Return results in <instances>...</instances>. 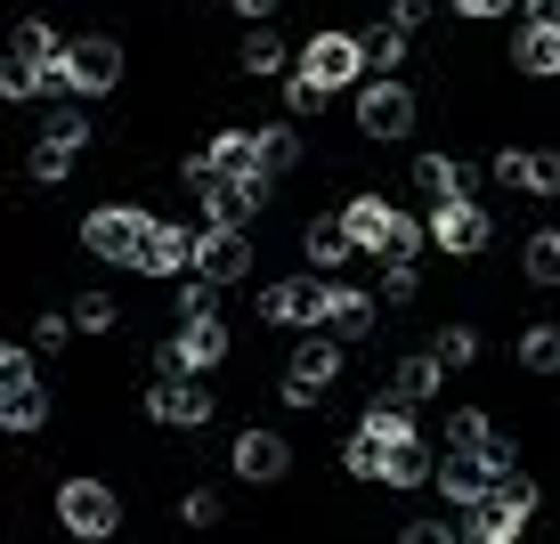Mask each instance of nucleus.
<instances>
[{
  "label": "nucleus",
  "instance_id": "obj_11",
  "mask_svg": "<svg viewBox=\"0 0 560 544\" xmlns=\"http://www.w3.org/2000/svg\"><path fill=\"white\" fill-rule=\"evenodd\" d=\"M488 171H495V187H520V196H560V154H552V147H545V154L504 147Z\"/></svg>",
  "mask_w": 560,
  "mask_h": 544
},
{
  "label": "nucleus",
  "instance_id": "obj_27",
  "mask_svg": "<svg viewBox=\"0 0 560 544\" xmlns=\"http://www.w3.org/2000/svg\"><path fill=\"white\" fill-rule=\"evenodd\" d=\"M520 277L528 285H560V228H536V236L520 244Z\"/></svg>",
  "mask_w": 560,
  "mask_h": 544
},
{
  "label": "nucleus",
  "instance_id": "obj_19",
  "mask_svg": "<svg viewBox=\"0 0 560 544\" xmlns=\"http://www.w3.org/2000/svg\"><path fill=\"white\" fill-rule=\"evenodd\" d=\"M439 382H447V366H439V349H415V358H398L390 391L407 398V406H431V398H439Z\"/></svg>",
  "mask_w": 560,
  "mask_h": 544
},
{
  "label": "nucleus",
  "instance_id": "obj_28",
  "mask_svg": "<svg viewBox=\"0 0 560 544\" xmlns=\"http://www.w3.org/2000/svg\"><path fill=\"white\" fill-rule=\"evenodd\" d=\"M447 447H455V455H495V423L471 415V406H455V415H447Z\"/></svg>",
  "mask_w": 560,
  "mask_h": 544
},
{
  "label": "nucleus",
  "instance_id": "obj_8",
  "mask_svg": "<svg viewBox=\"0 0 560 544\" xmlns=\"http://www.w3.org/2000/svg\"><path fill=\"white\" fill-rule=\"evenodd\" d=\"M317 90H358V73H365V42H350V33H317V42L301 49V66Z\"/></svg>",
  "mask_w": 560,
  "mask_h": 544
},
{
  "label": "nucleus",
  "instance_id": "obj_9",
  "mask_svg": "<svg viewBox=\"0 0 560 544\" xmlns=\"http://www.w3.org/2000/svg\"><path fill=\"white\" fill-rule=\"evenodd\" d=\"M203 163H211V180H244V187H260V180H268V163H260V130H211Z\"/></svg>",
  "mask_w": 560,
  "mask_h": 544
},
{
  "label": "nucleus",
  "instance_id": "obj_25",
  "mask_svg": "<svg viewBox=\"0 0 560 544\" xmlns=\"http://www.w3.org/2000/svg\"><path fill=\"white\" fill-rule=\"evenodd\" d=\"M308 261H317V268H341V261H350V252H358V236H350V220H308Z\"/></svg>",
  "mask_w": 560,
  "mask_h": 544
},
{
  "label": "nucleus",
  "instance_id": "obj_32",
  "mask_svg": "<svg viewBox=\"0 0 560 544\" xmlns=\"http://www.w3.org/2000/svg\"><path fill=\"white\" fill-rule=\"evenodd\" d=\"M520 366L528 374H560V325H520Z\"/></svg>",
  "mask_w": 560,
  "mask_h": 544
},
{
  "label": "nucleus",
  "instance_id": "obj_21",
  "mask_svg": "<svg viewBox=\"0 0 560 544\" xmlns=\"http://www.w3.org/2000/svg\"><path fill=\"white\" fill-rule=\"evenodd\" d=\"M512 66L520 73H560V16H552V25H520Z\"/></svg>",
  "mask_w": 560,
  "mask_h": 544
},
{
  "label": "nucleus",
  "instance_id": "obj_5",
  "mask_svg": "<svg viewBox=\"0 0 560 544\" xmlns=\"http://www.w3.org/2000/svg\"><path fill=\"white\" fill-rule=\"evenodd\" d=\"M228 358V325L220 317H179V334L154 349V374H211Z\"/></svg>",
  "mask_w": 560,
  "mask_h": 544
},
{
  "label": "nucleus",
  "instance_id": "obj_47",
  "mask_svg": "<svg viewBox=\"0 0 560 544\" xmlns=\"http://www.w3.org/2000/svg\"><path fill=\"white\" fill-rule=\"evenodd\" d=\"M463 529H455V520H407V536H398V544H455Z\"/></svg>",
  "mask_w": 560,
  "mask_h": 544
},
{
  "label": "nucleus",
  "instance_id": "obj_20",
  "mask_svg": "<svg viewBox=\"0 0 560 544\" xmlns=\"http://www.w3.org/2000/svg\"><path fill=\"white\" fill-rule=\"evenodd\" d=\"M341 220H350L358 252H374V261H382V244H390V220H398V211L382 204V196H350V211H341Z\"/></svg>",
  "mask_w": 560,
  "mask_h": 544
},
{
  "label": "nucleus",
  "instance_id": "obj_26",
  "mask_svg": "<svg viewBox=\"0 0 560 544\" xmlns=\"http://www.w3.org/2000/svg\"><path fill=\"white\" fill-rule=\"evenodd\" d=\"M365 431H374V439H390V447H415V406L407 398H374V406H365Z\"/></svg>",
  "mask_w": 560,
  "mask_h": 544
},
{
  "label": "nucleus",
  "instance_id": "obj_42",
  "mask_svg": "<svg viewBox=\"0 0 560 544\" xmlns=\"http://www.w3.org/2000/svg\"><path fill=\"white\" fill-rule=\"evenodd\" d=\"M42 130H49V139H66V147H82V139H90V114H82V106H57Z\"/></svg>",
  "mask_w": 560,
  "mask_h": 544
},
{
  "label": "nucleus",
  "instance_id": "obj_2",
  "mask_svg": "<svg viewBox=\"0 0 560 544\" xmlns=\"http://www.w3.org/2000/svg\"><path fill=\"white\" fill-rule=\"evenodd\" d=\"M57 90H73V99H98V90L122 82V49L106 42V33H82V42H66V57L49 66Z\"/></svg>",
  "mask_w": 560,
  "mask_h": 544
},
{
  "label": "nucleus",
  "instance_id": "obj_35",
  "mask_svg": "<svg viewBox=\"0 0 560 544\" xmlns=\"http://www.w3.org/2000/svg\"><path fill=\"white\" fill-rule=\"evenodd\" d=\"M365 66H374V73L407 66V25H374V33H365Z\"/></svg>",
  "mask_w": 560,
  "mask_h": 544
},
{
  "label": "nucleus",
  "instance_id": "obj_49",
  "mask_svg": "<svg viewBox=\"0 0 560 544\" xmlns=\"http://www.w3.org/2000/svg\"><path fill=\"white\" fill-rule=\"evenodd\" d=\"M66 334H82V325H66V317H33V349H66Z\"/></svg>",
  "mask_w": 560,
  "mask_h": 544
},
{
  "label": "nucleus",
  "instance_id": "obj_7",
  "mask_svg": "<svg viewBox=\"0 0 560 544\" xmlns=\"http://www.w3.org/2000/svg\"><path fill=\"white\" fill-rule=\"evenodd\" d=\"M147 415H154V423H171V431H203V423H211V391H203V374H154Z\"/></svg>",
  "mask_w": 560,
  "mask_h": 544
},
{
  "label": "nucleus",
  "instance_id": "obj_1",
  "mask_svg": "<svg viewBox=\"0 0 560 544\" xmlns=\"http://www.w3.org/2000/svg\"><path fill=\"white\" fill-rule=\"evenodd\" d=\"M147 236H154V220L139 204H98L82 220V252H90V261H106V268H139Z\"/></svg>",
  "mask_w": 560,
  "mask_h": 544
},
{
  "label": "nucleus",
  "instance_id": "obj_16",
  "mask_svg": "<svg viewBox=\"0 0 560 544\" xmlns=\"http://www.w3.org/2000/svg\"><path fill=\"white\" fill-rule=\"evenodd\" d=\"M196 236L203 228H163L154 220V236L139 252V277H187V268H196Z\"/></svg>",
  "mask_w": 560,
  "mask_h": 544
},
{
  "label": "nucleus",
  "instance_id": "obj_30",
  "mask_svg": "<svg viewBox=\"0 0 560 544\" xmlns=\"http://www.w3.org/2000/svg\"><path fill=\"white\" fill-rule=\"evenodd\" d=\"M260 163H268V180L301 171V130H293V123H268V130H260Z\"/></svg>",
  "mask_w": 560,
  "mask_h": 544
},
{
  "label": "nucleus",
  "instance_id": "obj_33",
  "mask_svg": "<svg viewBox=\"0 0 560 544\" xmlns=\"http://www.w3.org/2000/svg\"><path fill=\"white\" fill-rule=\"evenodd\" d=\"M73 154H82V147H66V139H49V130H42V139H33V154H25V171H33L42 187H57V180L73 171Z\"/></svg>",
  "mask_w": 560,
  "mask_h": 544
},
{
  "label": "nucleus",
  "instance_id": "obj_23",
  "mask_svg": "<svg viewBox=\"0 0 560 544\" xmlns=\"http://www.w3.org/2000/svg\"><path fill=\"white\" fill-rule=\"evenodd\" d=\"M0 423H9L16 439H33L49 423V398H42V382H16V391H0Z\"/></svg>",
  "mask_w": 560,
  "mask_h": 544
},
{
  "label": "nucleus",
  "instance_id": "obj_45",
  "mask_svg": "<svg viewBox=\"0 0 560 544\" xmlns=\"http://www.w3.org/2000/svg\"><path fill=\"white\" fill-rule=\"evenodd\" d=\"M179 520H187V529H211V520H220V496H211V488H187Z\"/></svg>",
  "mask_w": 560,
  "mask_h": 544
},
{
  "label": "nucleus",
  "instance_id": "obj_3",
  "mask_svg": "<svg viewBox=\"0 0 560 544\" xmlns=\"http://www.w3.org/2000/svg\"><path fill=\"white\" fill-rule=\"evenodd\" d=\"M57 520H66V536L106 544L114 529H122V504H114L106 479H66V488H57Z\"/></svg>",
  "mask_w": 560,
  "mask_h": 544
},
{
  "label": "nucleus",
  "instance_id": "obj_34",
  "mask_svg": "<svg viewBox=\"0 0 560 544\" xmlns=\"http://www.w3.org/2000/svg\"><path fill=\"white\" fill-rule=\"evenodd\" d=\"M42 90H57V82H49V66H25V57H9V66H0V99H9V106L42 99Z\"/></svg>",
  "mask_w": 560,
  "mask_h": 544
},
{
  "label": "nucleus",
  "instance_id": "obj_10",
  "mask_svg": "<svg viewBox=\"0 0 560 544\" xmlns=\"http://www.w3.org/2000/svg\"><path fill=\"white\" fill-rule=\"evenodd\" d=\"M260 317L268 325H325V285L317 277H277L260 293Z\"/></svg>",
  "mask_w": 560,
  "mask_h": 544
},
{
  "label": "nucleus",
  "instance_id": "obj_14",
  "mask_svg": "<svg viewBox=\"0 0 560 544\" xmlns=\"http://www.w3.org/2000/svg\"><path fill=\"white\" fill-rule=\"evenodd\" d=\"M196 268L211 285H236L244 268H253V244H244V228H203L196 236Z\"/></svg>",
  "mask_w": 560,
  "mask_h": 544
},
{
  "label": "nucleus",
  "instance_id": "obj_18",
  "mask_svg": "<svg viewBox=\"0 0 560 544\" xmlns=\"http://www.w3.org/2000/svg\"><path fill=\"white\" fill-rule=\"evenodd\" d=\"M228 463H236V472H244V479H253V488H260V479H284V463H293V447H284L277 431H244L236 447H228Z\"/></svg>",
  "mask_w": 560,
  "mask_h": 544
},
{
  "label": "nucleus",
  "instance_id": "obj_29",
  "mask_svg": "<svg viewBox=\"0 0 560 544\" xmlns=\"http://www.w3.org/2000/svg\"><path fill=\"white\" fill-rule=\"evenodd\" d=\"M9 57H25V66H57V57H66V42H57L42 16H25V25L9 33Z\"/></svg>",
  "mask_w": 560,
  "mask_h": 544
},
{
  "label": "nucleus",
  "instance_id": "obj_51",
  "mask_svg": "<svg viewBox=\"0 0 560 544\" xmlns=\"http://www.w3.org/2000/svg\"><path fill=\"white\" fill-rule=\"evenodd\" d=\"M504 9H520V0H455V16H504Z\"/></svg>",
  "mask_w": 560,
  "mask_h": 544
},
{
  "label": "nucleus",
  "instance_id": "obj_39",
  "mask_svg": "<svg viewBox=\"0 0 560 544\" xmlns=\"http://www.w3.org/2000/svg\"><path fill=\"white\" fill-rule=\"evenodd\" d=\"M431 349H439V366H471L479 358V334H471V325H439Z\"/></svg>",
  "mask_w": 560,
  "mask_h": 544
},
{
  "label": "nucleus",
  "instance_id": "obj_6",
  "mask_svg": "<svg viewBox=\"0 0 560 544\" xmlns=\"http://www.w3.org/2000/svg\"><path fill=\"white\" fill-rule=\"evenodd\" d=\"M488 236H495V220H488V204H479V196L431 204V244H439V252H455V261H471V252H488Z\"/></svg>",
  "mask_w": 560,
  "mask_h": 544
},
{
  "label": "nucleus",
  "instance_id": "obj_15",
  "mask_svg": "<svg viewBox=\"0 0 560 544\" xmlns=\"http://www.w3.org/2000/svg\"><path fill=\"white\" fill-rule=\"evenodd\" d=\"M455 529L471 536V544H520V529H528V512H520V504H504V496L488 488V496L471 504V512L455 520Z\"/></svg>",
  "mask_w": 560,
  "mask_h": 544
},
{
  "label": "nucleus",
  "instance_id": "obj_46",
  "mask_svg": "<svg viewBox=\"0 0 560 544\" xmlns=\"http://www.w3.org/2000/svg\"><path fill=\"white\" fill-rule=\"evenodd\" d=\"M495 496L520 504V512H536V479H528V472H495Z\"/></svg>",
  "mask_w": 560,
  "mask_h": 544
},
{
  "label": "nucleus",
  "instance_id": "obj_36",
  "mask_svg": "<svg viewBox=\"0 0 560 544\" xmlns=\"http://www.w3.org/2000/svg\"><path fill=\"white\" fill-rule=\"evenodd\" d=\"M350 472H358V479H382V472H390V439L358 431V439H350Z\"/></svg>",
  "mask_w": 560,
  "mask_h": 544
},
{
  "label": "nucleus",
  "instance_id": "obj_17",
  "mask_svg": "<svg viewBox=\"0 0 560 544\" xmlns=\"http://www.w3.org/2000/svg\"><path fill=\"white\" fill-rule=\"evenodd\" d=\"M415 187L431 204H455V196H471V187H479V171L463 163V154H415Z\"/></svg>",
  "mask_w": 560,
  "mask_h": 544
},
{
  "label": "nucleus",
  "instance_id": "obj_41",
  "mask_svg": "<svg viewBox=\"0 0 560 544\" xmlns=\"http://www.w3.org/2000/svg\"><path fill=\"white\" fill-rule=\"evenodd\" d=\"M415 293H422L415 261H382V301H415Z\"/></svg>",
  "mask_w": 560,
  "mask_h": 544
},
{
  "label": "nucleus",
  "instance_id": "obj_43",
  "mask_svg": "<svg viewBox=\"0 0 560 544\" xmlns=\"http://www.w3.org/2000/svg\"><path fill=\"white\" fill-rule=\"evenodd\" d=\"M73 325H82V334H106V325H114V301H106V293H82V301H73Z\"/></svg>",
  "mask_w": 560,
  "mask_h": 544
},
{
  "label": "nucleus",
  "instance_id": "obj_40",
  "mask_svg": "<svg viewBox=\"0 0 560 544\" xmlns=\"http://www.w3.org/2000/svg\"><path fill=\"white\" fill-rule=\"evenodd\" d=\"M33 382V342H0V391Z\"/></svg>",
  "mask_w": 560,
  "mask_h": 544
},
{
  "label": "nucleus",
  "instance_id": "obj_12",
  "mask_svg": "<svg viewBox=\"0 0 560 544\" xmlns=\"http://www.w3.org/2000/svg\"><path fill=\"white\" fill-rule=\"evenodd\" d=\"M431 488L447 496L455 512H471V504L495 488V463H488V455H455V447H447V455H439V479H431Z\"/></svg>",
  "mask_w": 560,
  "mask_h": 544
},
{
  "label": "nucleus",
  "instance_id": "obj_48",
  "mask_svg": "<svg viewBox=\"0 0 560 544\" xmlns=\"http://www.w3.org/2000/svg\"><path fill=\"white\" fill-rule=\"evenodd\" d=\"M439 16V0H390V25H407V33H422Z\"/></svg>",
  "mask_w": 560,
  "mask_h": 544
},
{
  "label": "nucleus",
  "instance_id": "obj_44",
  "mask_svg": "<svg viewBox=\"0 0 560 544\" xmlns=\"http://www.w3.org/2000/svg\"><path fill=\"white\" fill-rule=\"evenodd\" d=\"M325 99H334V90H317L308 73H293V82H284V106H293V114H317Z\"/></svg>",
  "mask_w": 560,
  "mask_h": 544
},
{
  "label": "nucleus",
  "instance_id": "obj_37",
  "mask_svg": "<svg viewBox=\"0 0 560 544\" xmlns=\"http://www.w3.org/2000/svg\"><path fill=\"white\" fill-rule=\"evenodd\" d=\"M422 244H431V228H422V220H407V211H398V220H390V244H382V261H415Z\"/></svg>",
  "mask_w": 560,
  "mask_h": 544
},
{
  "label": "nucleus",
  "instance_id": "obj_50",
  "mask_svg": "<svg viewBox=\"0 0 560 544\" xmlns=\"http://www.w3.org/2000/svg\"><path fill=\"white\" fill-rule=\"evenodd\" d=\"M325 391H317V382H301V374H284V406H317Z\"/></svg>",
  "mask_w": 560,
  "mask_h": 544
},
{
  "label": "nucleus",
  "instance_id": "obj_24",
  "mask_svg": "<svg viewBox=\"0 0 560 544\" xmlns=\"http://www.w3.org/2000/svg\"><path fill=\"white\" fill-rule=\"evenodd\" d=\"M236 66L260 73V82H277V73H293V57H284V42L268 25H253V33H244V49H236Z\"/></svg>",
  "mask_w": 560,
  "mask_h": 544
},
{
  "label": "nucleus",
  "instance_id": "obj_13",
  "mask_svg": "<svg viewBox=\"0 0 560 544\" xmlns=\"http://www.w3.org/2000/svg\"><path fill=\"white\" fill-rule=\"evenodd\" d=\"M374 317H382L374 293H358V285H325V334H334V342H365Z\"/></svg>",
  "mask_w": 560,
  "mask_h": 544
},
{
  "label": "nucleus",
  "instance_id": "obj_22",
  "mask_svg": "<svg viewBox=\"0 0 560 544\" xmlns=\"http://www.w3.org/2000/svg\"><path fill=\"white\" fill-rule=\"evenodd\" d=\"M293 374H301V382H317V391H334V374H341V342H334V334H301Z\"/></svg>",
  "mask_w": 560,
  "mask_h": 544
},
{
  "label": "nucleus",
  "instance_id": "obj_38",
  "mask_svg": "<svg viewBox=\"0 0 560 544\" xmlns=\"http://www.w3.org/2000/svg\"><path fill=\"white\" fill-rule=\"evenodd\" d=\"M211 301H220V285H211L203 268H187L179 277V317H211Z\"/></svg>",
  "mask_w": 560,
  "mask_h": 544
},
{
  "label": "nucleus",
  "instance_id": "obj_52",
  "mask_svg": "<svg viewBox=\"0 0 560 544\" xmlns=\"http://www.w3.org/2000/svg\"><path fill=\"white\" fill-rule=\"evenodd\" d=\"M244 16H253V25H268V9H277V0H236Z\"/></svg>",
  "mask_w": 560,
  "mask_h": 544
},
{
  "label": "nucleus",
  "instance_id": "obj_31",
  "mask_svg": "<svg viewBox=\"0 0 560 544\" xmlns=\"http://www.w3.org/2000/svg\"><path fill=\"white\" fill-rule=\"evenodd\" d=\"M382 479H390V488H422V479H439V455H431V447H390V472H382Z\"/></svg>",
  "mask_w": 560,
  "mask_h": 544
},
{
  "label": "nucleus",
  "instance_id": "obj_4",
  "mask_svg": "<svg viewBox=\"0 0 560 544\" xmlns=\"http://www.w3.org/2000/svg\"><path fill=\"white\" fill-rule=\"evenodd\" d=\"M415 90L398 82V73H374V82H358V130L365 139H407L415 130Z\"/></svg>",
  "mask_w": 560,
  "mask_h": 544
}]
</instances>
